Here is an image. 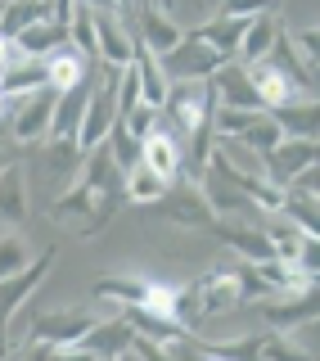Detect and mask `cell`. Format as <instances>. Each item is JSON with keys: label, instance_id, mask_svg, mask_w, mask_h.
Masks as SVG:
<instances>
[{"label": "cell", "instance_id": "bcb514c9", "mask_svg": "<svg viewBox=\"0 0 320 361\" xmlns=\"http://www.w3.org/2000/svg\"><path fill=\"white\" fill-rule=\"evenodd\" d=\"M0 361H5V357H0Z\"/></svg>", "mask_w": 320, "mask_h": 361}, {"label": "cell", "instance_id": "8992f818", "mask_svg": "<svg viewBox=\"0 0 320 361\" xmlns=\"http://www.w3.org/2000/svg\"><path fill=\"white\" fill-rule=\"evenodd\" d=\"M50 267H54V248H41L37 257H32L23 271H14V276H5L0 280V357H5V325L18 316V307L32 298L41 285H45V276H50Z\"/></svg>", "mask_w": 320, "mask_h": 361}, {"label": "cell", "instance_id": "52a82bcc", "mask_svg": "<svg viewBox=\"0 0 320 361\" xmlns=\"http://www.w3.org/2000/svg\"><path fill=\"white\" fill-rule=\"evenodd\" d=\"M158 203H163L167 221H171V226H185V231H208V226L216 221L212 199L203 195V185H199L194 176L171 180V185H167V195L158 199Z\"/></svg>", "mask_w": 320, "mask_h": 361}, {"label": "cell", "instance_id": "7402d4cb", "mask_svg": "<svg viewBox=\"0 0 320 361\" xmlns=\"http://www.w3.org/2000/svg\"><path fill=\"white\" fill-rule=\"evenodd\" d=\"M276 37H280V14H257V18H248V32H244V41H239V50H235V63L248 68V63L266 59L271 45H276Z\"/></svg>", "mask_w": 320, "mask_h": 361}, {"label": "cell", "instance_id": "ee69618b", "mask_svg": "<svg viewBox=\"0 0 320 361\" xmlns=\"http://www.w3.org/2000/svg\"><path fill=\"white\" fill-rule=\"evenodd\" d=\"M203 361H221V357H208V353H203Z\"/></svg>", "mask_w": 320, "mask_h": 361}, {"label": "cell", "instance_id": "5bb4252c", "mask_svg": "<svg viewBox=\"0 0 320 361\" xmlns=\"http://www.w3.org/2000/svg\"><path fill=\"white\" fill-rule=\"evenodd\" d=\"M261 167H266V180L284 190L302 167H316V140H280L276 149L261 154Z\"/></svg>", "mask_w": 320, "mask_h": 361}, {"label": "cell", "instance_id": "30bf717a", "mask_svg": "<svg viewBox=\"0 0 320 361\" xmlns=\"http://www.w3.org/2000/svg\"><path fill=\"white\" fill-rule=\"evenodd\" d=\"M95 45L104 68H127L135 54V27L118 18V9H95Z\"/></svg>", "mask_w": 320, "mask_h": 361}, {"label": "cell", "instance_id": "e575fe53", "mask_svg": "<svg viewBox=\"0 0 320 361\" xmlns=\"http://www.w3.org/2000/svg\"><path fill=\"white\" fill-rule=\"evenodd\" d=\"M284 41H289V50L302 59V68H312V73H316V27H298V32L284 27Z\"/></svg>", "mask_w": 320, "mask_h": 361}, {"label": "cell", "instance_id": "8d00e7d4", "mask_svg": "<svg viewBox=\"0 0 320 361\" xmlns=\"http://www.w3.org/2000/svg\"><path fill=\"white\" fill-rule=\"evenodd\" d=\"M54 361H104V357H95L86 343H68V348H54Z\"/></svg>", "mask_w": 320, "mask_h": 361}, {"label": "cell", "instance_id": "4dcf8cb0", "mask_svg": "<svg viewBox=\"0 0 320 361\" xmlns=\"http://www.w3.org/2000/svg\"><path fill=\"white\" fill-rule=\"evenodd\" d=\"M261 343H266V334H248V338H221V343H208L203 353L221 357V361H261Z\"/></svg>", "mask_w": 320, "mask_h": 361}, {"label": "cell", "instance_id": "ac0fdd59", "mask_svg": "<svg viewBox=\"0 0 320 361\" xmlns=\"http://www.w3.org/2000/svg\"><path fill=\"white\" fill-rule=\"evenodd\" d=\"M27 221V172L18 163L0 167V231H18Z\"/></svg>", "mask_w": 320, "mask_h": 361}, {"label": "cell", "instance_id": "e0dca14e", "mask_svg": "<svg viewBox=\"0 0 320 361\" xmlns=\"http://www.w3.org/2000/svg\"><path fill=\"white\" fill-rule=\"evenodd\" d=\"M59 45H68V18H41L14 37V54L18 59H45Z\"/></svg>", "mask_w": 320, "mask_h": 361}, {"label": "cell", "instance_id": "44dd1931", "mask_svg": "<svg viewBox=\"0 0 320 361\" xmlns=\"http://www.w3.org/2000/svg\"><path fill=\"white\" fill-rule=\"evenodd\" d=\"M271 122L280 127L284 140H316V127H320V113H316V99H289L280 109H266Z\"/></svg>", "mask_w": 320, "mask_h": 361}, {"label": "cell", "instance_id": "9a60e30c", "mask_svg": "<svg viewBox=\"0 0 320 361\" xmlns=\"http://www.w3.org/2000/svg\"><path fill=\"white\" fill-rule=\"evenodd\" d=\"M90 325H95L90 312H41L32 321V338H41L50 348H68V343H82Z\"/></svg>", "mask_w": 320, "mask_h": 361}, {"label": "cell", "instance_id": "f35d334b", "mask_svg": "<svg viewBox=\"0 0 320 361\" xmlns=\"http://www.w3.org/2000/svg\"><path fill=\"white\" fill-rule=\"evenodd\" d=\"M73 5H86V9H118L113 0H73Z\"/></svg>", "mask_w": 320, "mask_h": 361}, {"label": "cell", "instance_id": "f6af8a7d", "mask_svg": "<svg viewBox=\"0 0 320 361\" xmlns=\"http://www.w3.org/2000/svg\"><path fill=\"white\" fill-rule=\"evenodd\" d=\"M45 5H54V0H45Z\"/></svg>", "mask_w": 320, "mask_h": 361}, {"label": "cell", "instance_id": "6da1fadb", "mask_svg": "<svg viewBox=\"0 0 320 361\" xmlns=\"http://www.w3.org/2000/svg\"><path fill=\"white\" fill-rule=\"evenodd\" d=\"M122 190H109V185H90V180H68V190L63 195H54V203H50V217L59 221V226H68L73 235H95V231H104L109 226V217L122 208Z\"/></svg>", "mask_w": 320, "mask_h": 361}, {"label": "cell", "instance_id": "ba28073f", "mask_svg": "<svg viewBox=\"0 0 320 361\" xmlns=\"http://www.w3.org/2000/svg\"><path fill=\"white\" fill-rule=\"evenodd\" d=\"M54 90H32V95L14 99L18 109H9V135H14L18 145H45L50 140V118H54Z\"/></svg>", "mask_w": 320, "mask_h": 361}, {"label": "cell", "instance_id": "d4e9b609", "mask_svg": "<svg viewBox=\"0 0 320 361\" xmlns=\"http://www.w3.org/2000/svg\"><path fill=\"white\" fill-rule=\"evenodd\" d=\"M82 343H86L95 357H104V361H118L122 353H127V343H131V325L122 321V316H118V321H95V325L86 330V338H82Z\"/></svg>", "mask_w": 320, "mask_h": 361}, {"label": "cell", "instance_id": "484cf974", "mask_svg": "<svg viewBox=\"0 0 320 361\" xmlns=\"http://www.w3.org/2000/svg\"><path fill=\"white\" fill-rule=\"evenodd\" d=\"M41 18H54V5H45V0H5V9H0V37L14 41L23 27H32Z\"/></svg>", "mask_w": 320, "mask_h": 361}, {"label": "cell", "instance_id": "f1b7e54d", "mask_svg": "<svg viewBox=\"0 0 320 361\" xmlns=\"http://www.w3.org/2000/svg\"><path fill=\"white\" fill-rule=\"evenodd\" d=\"M104 145H109V154H113V163H118L122 176L140 167V140H135V135L122 127V122H113V131L104 135Z\"/></svg>", "mask_w": 320, "mask_h": 361}, {"label": "cell", "instance_id": "f546056e", "mask_svg": "<svg viewBox=\"0 0 320 361\" xmlns=\"http://www.w3.org/2000/svg\"><path fill=\"white\" fill-rule=\"evenodd\" d=\"M122 195H127L131 203H154L167 195V180H158L149 167H135V172H127V180H122Z\"/></svg>", "mask_w": 320, "mask_h": 361}, {"label": "cell", "instance_id": "4316f807", "mask_svg": "<svg viewBox=\"0 0 320 361\" xmlns=\"http://www.w3.org/2000/svg\"><path fill=\"white\" fill-rule=\"evenodd\" d=\"M261 361H316V353L307 338H298V330H276L261 343Z\"/></svg>", "mask_w": 320, "mask_h": 361}, {"label": "cell", "instance_id": "9c48e42d", "mask_svg": "<svg viewBox=\"0 0 320 361\" xmlns=\"http://www.w3.org/2000/svg\"><path fill=\"white\" fill-rule=\"evenodd\" d=\"M131 5H135V23H140V27H135V41H140L154 59H163V54L176 50L180 37H185V27H180L163 5H154V0H131Z\"/></svg>", "mask_w": 320, "mask_h": 361}, {"label": "cell", "instance_id": "5b68a950", "mask_svg": "<svg viewBox=\"0 0 320 361\" xmlns=\"http://www.w3.org/2000/svg\"><path fill=\"white\" fill-rule=\"evenodd\" d=\"M226 63H235V59H226L221 50L203 45L199 37H190V32L180 37L176 50L158 59V68H163V77H167V86H171V82H208L216 68H226Z\"/></svg>", "mask_w": 320, "mask_h": 361}, {"label": "cell", "instance_id": "cb8c5ba5", "mask_svg": "<svg viewBox=\"0 0 320 361\" xmlns=\"http://www.w3.org/2000/svg\"><path fill=\"white\" fill-rule=\"evenodd\" d=\"M32 90H45V63L41 59H14L0 73V95L14 104V99L32 95Z\"/></svg>", "mask_w": 320, "mask_h": 361}, {"label": "cell", "instance_id": "d6a6232c", "mask_svg": "<svg viewBox=\"0 0 320 361\" xmlns=\"http://www.w3.org/2000/svg\"><path fill=\"white\" fill-rule=\"evenodd\" d=\"M118 122H122V127H127V131L135 135V140H144L149 131H158V127H163V122H158V109H154V104H144V99H140L135 109H127Z\"/></svg>", "mask_w": 320, "mask_h": 361}, {"label": "cell", "instance_id": "ab89813d", "mask_svg": "<svg viewBox=\"0 0 320 361\" xmlns=\"http://www.w3.org/2000/svg\"><path fill=\"white\" fill-rule=\"evenodd\" d=\"M5 145H9V140L0 135V167H9V149H5Z\"/></svg>", "mask_w": 320, "mask_h": 361}, {"label": "cell", "instance_id": "74e56055", "mask_svg": "<svg viewBox=\"0 0 320 361\" xmlns=\"http://www.w3.org/2000/svg\"><path fill=\"white\" fill-rule=\"evenodd\" d=\"M14 59H18V54H14V41H9V37H0V73H5V68L14 63Z\"/></svg>", "mask_w": 320, "mask_h": 361}, {"label": "cell", "instance_id": "ffe728a7", "mask_svg": "<svg viewBox=\"0 0 320 361\" xmlns=\"http://www.w3.org/2000/svg\"><path fill=\"white\" fill-rule=\"evenodd\" d=\"M185 32H190V37H199L203 45H212V50H221L226 59H235L239 41H244V32H248V18H226V14H212V18L194 23V27H185Z\"/></svg>", "mask_w": 320, "mask_h": 361}, {"label": "cell", "instance_id": "4fadbf2b", "mask_svg": "<svg viewBox=\"0 0 320 361\" xmlns=\"http://www.w3.org/2000/svg\"><path fill=\"white\" fill-rule=\"evenodd\" d=\"M212 231H216V240L230 248V253H239L244 262H266V257H276V248L261 235V226H244L239 217H216Z\"/></svg>", "mask_w": 320, "mask_h": 361}, {"label": "cell", "instance_id": "d590c367", "mask_svg": "<svg viewBox=\"0 0 320 361\" xmlns=\"http://www.w3.org/2000/svg\"><path fill=\"white\" fill-rule=\"evenodd\" d=\"M5 361H54V348L41 343V338H27V343L18 348V357H5Z\"/></svg>", "mask_w": 320, "mask_h": 361}, {"label": "cell", "instance_id": "7a4b0ae2", "mask_svg": "<svg viewBox=\"0 0 320 361\" xmlns=\"http://www.w3.org/2000/svg\"><path fill=\"white\" fill-rule=\"evenodd\" d=\"M212 113H216V90L212 82H171L163 104H158V122H167V135L185 145L194 131L212 127Z\"/></svg>", "mask_w": 320, "mask_h": 361}, {"label": "cell", "instance_id": "d6986e66", "mask_svg": "<svg viewBox=\"0 0 320 361\" xmlns=\"http://www.w3.org/2000/svg\"><path fill=\"white\" fill-rule=\"evenodd\" d=\"M45 86L54 90V95H68L73 86H82V82H90V73H86V59L73 50V45H59L54 54H45Z\"/></svg>", "mask_w": 320, "mask_h": 361}, {"label": "cell", "instance_id": "3957f363", "mask_svg": "<svg viewBox=\"0 0 320 361\" xmlns=\"http://www.w3.org/2000/svg\"><path fill=\"white\" fill-rule=\"evenodd\" d=\"M239 302H244V293H239L235 271H208V276H199L194 285H185L176 293V321L185 325V330H194V321L235 312Z\"/></svg>", "mask_w": 320, "mask_h": 361}, {"label": "cell", "instance_id": "b9f144b4", "mask_svg": "<svg viewBox=\"0 0 320 361\" xmlns=\"http://www.w3.org/2000/svg\"><path fill=\"white\" fill-rule=\"evenodd\" d=\"M154 5H163V9H167V14H171V0H154Z\"/></svg>", "mask_w": 320, "mask_h": 361}, {"label": "cell", "instance_id": "1f68e13d", "mask_svg": "<svg viewBox=\"0 0 320 361\" xmlns=\"http://www.w3.org/2000/svg\"><path fill=\"white\" fill-rule=\"evenodd\" d=\"M82 149H77L73 140H45V163H50V172L59 176V180H73L77 176V167H82Z\"/></svg>", "mask_w": 320, "mask_h": 361}, {"label": "cell", "instance_id": "603a6c76", "mask_svg": "<svg viewBox=\"0 0 320 361\" xmlns=\"http://www.w3.org/2000/svg\"><path fill=\"white\" fill-rule=\"evenodd\" d=\"M99 302H118V307H140L144 298H149V280L144 276H99L95 285H90Z\"/></svg>", "mask_w": 320, "mask_h": 361}, {"label": "cell", "instance_id": "83f0119b", "mask_svg": "<svg viewBox=\"0 0 320 361\" xmlns=\"http://www.w3.org/2000/svg\"><path fill=\"white\" fill-rule=\"evenodd\" d=\"M32 257H37V248H32V240L23 231H0V280L23 271Z\"/></svg>", "mask_w": 320, "mask_h": 361}, {"label": "cell", "instance_id": "60d3db41", "mask_svg": "<svg viewBox=\"0 0 320 361\" xmlns=\"http://www.w3.org/2000/svg\"><path fill=\"white\" fill-rule=\"evenodd\" d=\"M5 113H9V99H5V95H0V118H5Z\"/></svg>", "mask_w": 320, "mask_h": 361}, {"label": "cell", "instance_id": "7c38bea8", "mask_svg": "<svg viewBox=\"0 0 320 361\" xmlns=\"http://www.w3.org/2000/svg\"><path fill=\"white\" fill-rule=\"evenodd\" d=\"M140 167H149L158 180L171 185V180H180V172H185V145L171 140V135L158 127L140 140Z\"/></svg>", "mask_w": 320, "mask_h": 361}, {"label": "cell", "instance_id": "2e32d148", "mask_svg": "<svg viewBox=\"0 0 320 361\" xmlns=\"http://www.w3.org/2000/svg\"><path fill=\"white\" fill-rule=\"evenodd\" d=\"M244 73H248V86H253V95L261 99V109H280V104H289V99H312V95H302V90L293 86V82H289V77H284L271 59L248 63Z\"/></svg>", "mask_w": 320, "mask_h": 361}, {"label": "cell", "instance_id": "7bdbcfd3", "mask_svg": "<svg viewBox=\"0 0 320 361\" xmlns=\"http://www.w3.org/2000/svg\"><path fill=\"white\" fill-rule=\"evenodd\" d=\"M113 5H118V9H127V5H131V0H113Z\"/></svg>", "mask_w": 320, "mask_h": 361}, {"label": "cell", "instance_id": "8fae6325", "mask_svg": "<svg viewBox=\"0 0 320 361\" xmlns=\"http://www.w3.org/2000/svg\"><path fill=\"white\" fill-rule=\"evenodd\" d=\"M261 321L276 330H298V325L316 321V289H298V293H276V298L257 302Z\"/></svg>", "mask_w": 320, "mask_h": 361}, {"label": "cell", "instance_id": "277c9868", "mask_svg": "<svg viewBox=\"0 0 320 361\" xmlns=\"http://www.w3.org/2000/svg\"><path fill=\"white\" fill-rule=\"evenodd\" d=\"M104 68V63H99ZM113 82H118V68H104L99 82H90V95H86V109H82V122H77V135L73 145L82 154H90L95 145H104V135L113 131L118 122V99H113Z\"/></svg>", "mask_w": 320, "mask_h": 361}, {"label": "cell", "instance_id": "836d02e7", "mask_svg": "<svg viewBox=\"0 0 320 361\" xmlns=\"http://www.w3.org/2000/svg\"><path fill=\"white\" fill-rule=\"evenodd\" d=\"M280 0H221L216 5V14L226 18H257V14H276Z\"/></svg>", "mask_w": 320, "mask_h": 361}]
</instances>
